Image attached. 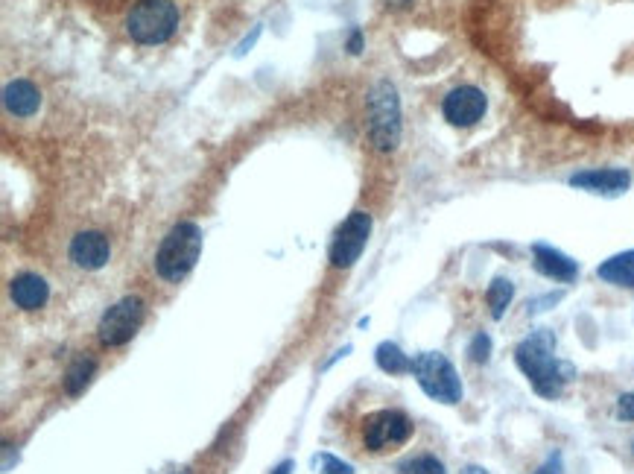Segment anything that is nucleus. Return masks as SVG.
Here are the masks:
<instances>
[{
    "mask_svg": "<svg viewBox=\"0 0 634 474\" xmlns=\"http://www.w3.org/2000/svg\"><path fill=\"white\" fill-rule=\"evenodd\" d=\"M515 363L541 398H559L564 387L576 378V369L556 357V334L550 328L532 331L515 349Z\"/></svg>",
    "mask_w": 634,
    "mask_h": 474,
    "instance_id": "obj_1",
    "label": "nucleus"
},
{
    "mask_svg": "<svg viewBox=\"0 0 634 474\" xmlns=\"http://www.w3.org/2000/svg\"><path fill=\"white\" fill-rule=\"evenodd\" d=\"M202 255V232L196 223H176L155 252V273L164 281H182Z\"/></svg>",
    "mask_w": 634,
    "mask_h": 474,
    "instance_id": "obj_2",
    "label": "nucleus"
},
{
    "mask_svg": "<svg viewBox=\"0 0 634 474\" xmlns=\"http://www.w3.org/2000/svg\"><path fill=\"white\" fill-rule=\"evenodd\" d=\"M369 138L377 153H392L401 144V100L389 79L374 82L369 91Z\"/></svg>",
    "mask_w": 634,
    "mask_h": 474,
    "instance_id": "obj_3",
    "label": "nucleus"
},
{
    "mask_svg": "<svg viewBox=\"0 0 634 474\" xmlns=\"http://www.w3.org/2000/svg\"><path fill=\"white\" fill-rule=\"evenodd\" d=\"M126 30L138 44H164L179 30V6L173 0H138L126 15Z\"/></svg>",
    "mask_w": 634,
    "mask_h": 474,
    "instance_id": "obj_4",
    "label": "nucleus"
},
{
    "mask_svg": "<svg viewBox=\"0 0 634 474\" xmlns=\"http://www.w3.org/2000/svg\"><path fill=\"white\" fill-rule=\"evenodd\" d=\"M412 375L418 387L439 404H459L462 401V381L456 366L442 352H421L412 360Z\"/></svg>",
    "mask_w": 634,
    "mask_h": 474,
    "instance_id": "obj_5",
    "label": "nucleus"
},
{
    "mask_svg": "<svg viewBox=\"0 0 634 474\" xmlns=\"http://www.w3.org/2000/svg\"><path fill=\"white\" fill-rule=\"evenodd\" d=\"M412 419L401 410H377L363 419V445L372 454H383V451H395L404 442H410L412 436Z\"/></svg>",
    "mask_w": 634,
    "mask_h": 474,
    "instance_id": "obj_6",
    "label": "nucleus"
},
{
    "mask_svg": "<svg viewBox=\"0 0 634 474\" xmlns=\"http://www.w3.org/2000/svg\"><path fill=\"white\" fill-rule=\"evenodd\" d=\"M144 302L138 296H126L120 302H114L112 308L103 314L100 325H97V337L103 346L109 349H117V346H126L144 325Z\"/></svg>",
    "mask_w": 634,
    "mask_h": 474,
    "instance_id": "obj_7",
    "label": "nucleus"
},
{
    "mask_svg": "<svg viewBox=\"0 0 634 474\" xmlns=\"http://www.w3.org/2000/svg\"><path fill=\"white\" fill-rule=\"evenodd\" d=\"M369 235H372V217L366 211L348 214V220L336 229L334 243H331V264L336 270H348L360 261Z\"/></svg>",
    "mask_w": 634,
    "mask_h": 474,
    "instance_id": "obj_8",
    "label": "nucleus"
},
{
    "mask_svg": "<svg viewBox=\"0 0 634 474\" xmlns=\"http://www.w3.org/2000/svg\"><path fill=\"white\" fill-rule=\"evenodd\" d=\"M485 109H488V100L477 85L453 88L442 103V112L450 126H474L477 120H483Z\"/></svg>",
    "mask_w": 634,
    "mask_h": 474,
    "instance_id": "obj_9",
    "label": "nucleus"
},
{
    "mask_svg": "<svg viewBox=\"0 0 634 474\" xmlns=\"http://www.w3.org/2000/svg\"><path fill=\"white\" fill-rule=\"evenodd\" d=\"M71 261H74L79 270H103L112 258V246H109V237L103 232H79V235L71 240Z\"/></svg>",
    "mask_w": 634,
    "mask_h": 474,
    "instance_id": "obj_10",
    "label": "nucleus"
},
{
    "mask_svg": "<svg viewBox=\"0 0 634 474\" xmlns=\"http://www.w3.org/2000/svg\"><path fill=\"white\" fill-rule=\"evenodd\" d=\"M532 264H535V270L541 276L553 278V281H564V284L576 281V276H579V264L570 255H564V252L547 246V243H535L532 246Z\"/></svg>",
    "mask_w": 634,
    "mask_h": 474,
    "instance_id": "obj_11",
    "label": "nucleus"
},
{
    "mask_svg": "<svg viewBox=\"0 0 634 474\" xmlns=\"http://www.w3.org/2000/svg\"><path fill=\"white\" fill-rule=\"evenodd\" d=\"M570 185L582 191H594V194H623L632 185V176L626 170L605 167V170H585L570 176Z\"/></svg>",
    "mask_w": 634,
    "mask_h": 474,
    "instance_id": "obj_12",
    "label": "nucleus"
},
{
    "mask_svg": "<svg viewBox=\"0 0 634 474\" xmlns=\"http://www.w3.org/2000/svg\"><path fill=\"white\" fill-rule=\"evenodd\" d=\"M3 106L15 118H33L41 109V91L30 79H12L3 88Z\"/></svg>",
    "mask_w": 634,
    "mask_h": 474,
    "instance_id": "obj_13",
    "label": "nucleus"
},
{
    "mask_svg": "<svg viewBox=\"0 0 634 474\" xmlns=\"http://www.w3.org/2000/svg\"><path fill=\"white\" fill-rule=\"evenodd\" d=\"M9 293H12V302L21 311H38L50 299V284L41 276H36V273H21V276L12 278Z\"/></svg>",
    "mask_w": 634,
    "mask_h": 474,
    "instance_id": "obj_14",
    "label": "nucleus"
},
{
    "mask_svg": "<svg viewBox=\"0 0 634 474\" xmlns=\"http://www.w3.org/2000/svg\"><path fill=\"white\" fill-rule=\"evenodd\" d=\"M597 276L602 278L605 284L634 290V249L620 252V255H611L608 261H602L597 267Z\"/></svg>",
    "mask_w": 634,
    "mask_h": 474,
    "instance_id": "obj_15",
    "label": "nucleus"
},
{
    "mask_svg": "<svg viewBox=\"0 0 634 474\" xmlns=\"http://www.w3.org/2000/svg\"><path fill=\"white\" fill-rule=\"evenodd\" d=\"M94 372H97V360H94V357H85V355L76 357L74 363L68 366L65 378H62V384H65V393L68 395L85 393V387L91 384Z\"/></svg>",
    "mask_w": 634,
    "mask_h": 474,
    "instance_id": "obj_16",
    "label": "nucleus"
},
{
    "mask_svg": "<svg viewBox=\"0 0 634 474\" xmlns=\"http://www.w3.org/2000/svg\"><path fill=\"white\" fill-rule=\"evenodd\" d=\"M374 360H377V366L386 375H407V372H412V357L404 355L401 346H395V343H380L377 352H374Z\"/></svg>",
    "mask_w": 634,
    "mask_h": 474,
    "instance_id": "obj_17",
    "label": "nucleus"
},
{
    "mask_svg": "<svg viewBox=\"0 0 634 474\" xmlns=\"http://www.w3.org/2000/svg\"><path fill=\"white\" fill-rule=\"evenodd\" d=\"M512 299H515V284H512L509 278L500 276L488 284L485 302H488V308H491V316H494V319H503V314H506V311H509V305H512Z\"/></svg>",
    "mask_w": 634,
    "mask_h": 474,
    "instance_id": "obj_18",
    "label": "nucleus"
},
{
    "mask_svg": "<svg viewBox=\"0 0 634 474\" xmlns=\"http://www.w3.org/2000/svg\"><path fill=\"white\" fill-rule=\"evenodd\" d=\"M398 474H448L445 463L433 454H421V457H412L407 463L398 466Z\"/></svg>",
    "mask_w": 634,
    "mask_h": 474,
    "instance_id": "obj_19",
    "label": "nucleus"
},
{
    "mask_svg": "<svg viewBox=\"0 0 634 474\" xmlns=\"http://www.w3.org/2000/svg\"><path fill=\"white\" fill-rule=\"evenodd\" d=\"M313 466L319 469V474H354V466H351V463L339 460L334 454H325V451L313 457Z\"/></svg>",
    "mask_w": 634,
    "mask_h": 474,
    "instance_id": "obj_20",
    "label": "nucleus"
},
{
    "mask_svg": "<svg viewBox=\"0 0 634 474\" xmlns=\"http://www.w3.org/2000/svg\"><path fill=\"white\" fill-rule=\"evenodd\" d=\"M468 357H471L474 363H488V357H491V337H488L485 331H477V334H474V340H471V346H468Z\"/></svg>",
    "mask_w": 634,
    "mask_h": 474,
    "instance_id": "obj_21",
    "label": "nucleus"
},
{
    "mask_svg": "<svg viewBox=\"0 0 634 474\" xmlns=\"http://www.w3.org/2000/svg\"><path fill=\"white\" fill-rule=\"evenodd\" d=\"M617 416L623 422H632L634 419V393H626L617 398Z\"/></svg>",
    "mask_w": 634,
    "mask_h": 474,
    "instance_id": "obj_22",
    "label": "nucleus"
},
{
    "mask_svg": "<svg viewBox=\"0 0 634 474\" xmlns=\"http://www.w3.org/2000/svg\"><path fill=\"white\" fill-rule=\"evenodd\" d=\"M535 474H564V460H561V454H550V457L544 460V466Z\"/></svg>",
    "mask_w": 634,
    "mask_h": 474,
    "instance_id": "obj_23",
    "label": "nucleus"
},
{
    "mask_svg": "<svg viewBox=\"0 0 634 474\" xmlns=\"http://www.w3.org/2000/svg\"><path fill=\"white\" fill-rule=\"evenodd\" d=\"M561 299V293H553V296H547V299H538V302H529V314H535V311H547L544 305H556Z\"/></svg>",
    "mask_w": 634,
    "mask_h": 474,
    "instance_id": "obj_24",
    "label": "nucleus"
},
{
    "mask_svg": "<svg viewBox=\"0 0 634 474\" xmlns=\"http://www.w3.org/2000/svg\"><path fill=\"white\" fill-rule=\"evenodd\" d=\"M348 50H351V53H360V50H363V33H360V30H354V33H351V39H348Z\"/></svg>",
    "mask_w": 634,
    "mask_h": 474,
    "instance_id": "obj_25",
    "label": "nucleus"
},
{
    "mask_svg": "<svg viewBox=\"0 0 634 474\" xmlns=\"http://www.w3.org/2000/svg\"><path fill=\"white\" fill-rule=\"evenodd\" d=\"M293 472V460H284V463H278L275 469H272V474H290Z\"/></svg>",
    "mask_w": 634,
    "mask_h": 474,
    "instance_id": "obj_26",
    "label": "nucleus"
},
{
    "mask_svg": "<svg viewBox=\"0 0 634 474\" xmlns=\"http://www.w3.org/2000/svg\"><path fill=\"white\" fill-rule=\"evenodd\" d=\"M415 0H386V6H392V9H410Z\"/></svg>",
    "mask_w": 634,
    "mask_h": 474,
    "instance_id": "obj_27",
    "label": "nucleus"
},
{
    "mask_svg": "<svg viewBox=\"0 0 634 474\" xmlns=\"http://www.w3.org/2000/svg\"><path fill=\"white\" fill-rule=\"evenodd\" d=\"M462 474H488L483 469V466H465V469H462Z\"/></svg>",
    "mask_w": 634,
    "mask_h": 474,
    "instance_id": "obj_28",
    "label": "nucleus"
}]
</instances>
